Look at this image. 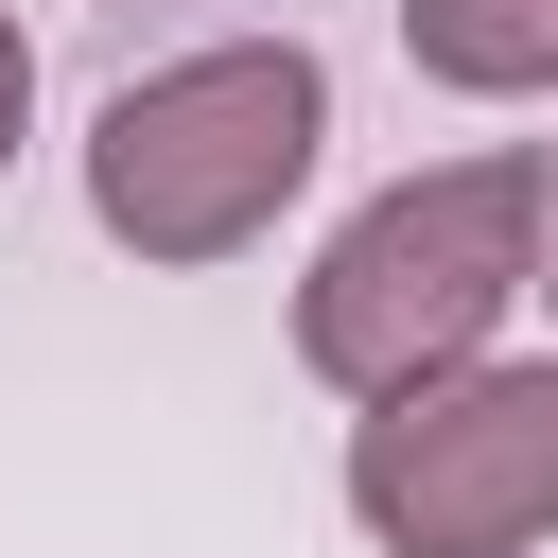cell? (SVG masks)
Wrapping results in <instances>:
<instances>
[{
  "instance_id": "1",
  "label": "cell",
  "mask_w": 558,
  "mask_h": 558,
  "mask_svg": "<svg viewBox=\"0 0 558 558\" xmlns=\"http://www.w3.org/2000/svg\"><path fill=\"white\" fill-rule=\"evenodd\" d=\"M523 279H541V157L384 174L314 244V279H296V366L331 401H418V384H453V366L506 349Z\"/></svg>"
},
{
  "instance_id": "2",
  "label": "cell",
  "mask_w": 558,
  "mask_h": 558,
  "mask_svg": "<svg viewBox=\"0 0 558 558\" xmlns=\"http://www.w3.org/2000/svg\"><path fill=\"white\" fill-rule=\"evenodd\" d=\"M331 157V70L314 35H209L87 122V227L122 262H244Z\"/></svg>"
},
{
  "instance_id": "3",
  "label": "cell",
  "mask_w": 558,
  "mask_h": 558,
  "mask_svg": "<svg viewBox=\"0 0 558 558\" xmlns=\"http://www.w3.org/2000/svg\"><path fill=\"white\" fill-rule=\"evenodd\" d=\"M349 523L384 558H523L558 541V349H488L418 401L349 418Z\"/></svg>"
},
{
  "instance_id": "4",
  "label": "cell",
  "mask_w": 558,
  "mask_h": 558,
  "mask_svg": "<svg viewBox=\"0 0 558 558\" xmlns=\"http://www.w3.org/2000/svg\"><path fill=\"white\" fill-rule=\"evenodd\" d=\"M401 52L453 105H523V87H558V0H401Z\"/></svg>"
},
{
  "instance_id": "5",
  "label": "cell",
  "mask_w": 558,
  "mask_h": 558,
  "mask_svg": "<svg viewBox=\"0 0 558 558\" xmlns=\"http://www.w3.org/2000/svg\"><path fill=\"white\" fill-rule=\"evenodd\" d=\"M17 122H35V35L0 17V174H17Z\"/></svg>"
},
{
  "instance_id": "6",
  "label": "cell",
  "mask_w": 558,
  "mask_h": 558,
  "mask_svg": "<svg viewBox=\"0 0 558 558\" xmlns=\"http://www.w3.org/2000/svg\"><path fill=\"white\" fill-rule=\"evenodd\" d=\"M523 296H558V157H541V279H523Z\"/></svg>"
}]
</instances>
